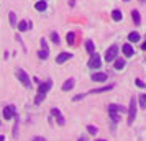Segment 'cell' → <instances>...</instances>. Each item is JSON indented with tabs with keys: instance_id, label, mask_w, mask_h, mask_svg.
Wrapping results in <instances>:
<instances>
[{
	"instance_id": "d4e9b609",
	"label": "cell",
	"mask_w": 146,
	"mask_h": 141,
	"mask_svg": "<svg viewBox=\"0 0 146 141\" xmlns=\"http://www.w3.org/2000/svg\"><path fill=\"white\" fill-rule=\"evenodd\" d=\"M108 113H110V118L113 120V123H118V121L121 120V117H120L118 112H108Z\"/></svg>"
},
{
	"instance_id": "9c48e42d",
	"label": "cell",
	"mask_w": 146,
	"mask_h": 141,
	"mask_svg": "<svg viewBox=\"0 0 146 141\" xmlns=\"http://www.w3.org/2000/svg\"><path fill=\"white\" fill-rule=\"evenodd\" d=\"M121 49H123V54H125L126 58H131L133 54H135V49H133L131 43H126V44H123V46H121Z\"/></svg>"
},
{
	"instance_id": "52a82bcc",
	"label": "cell",
	"mask_w": 146,
	"mask_h": 141,
	"mask_svg": "<svg viewBox=\"0 0 146 141\" xmlns=\"http://www.w3.org/2000/svg\"><path fill=\"white\" fill-rule=\"evenodd\" d=\"M51 117L56 118V121H58V125H59V126H64L66 120H64V117H62V113H61L59 108H51Z\"/></svg>"
},
{
	"instance_id": "e0dca14e",
	"label": "cell",
	"mask_w": 146,
	"mask_h": 141,
	"mask_svg": "<svg viewBox=\"0 0 146 141\" xmlns=\"http://www.w3.org/2000/svg\"><path fill=\"white\" fill-rule=\"evenodd\" d=\"M131 18H133V23H135L136 26L141 23V17H139V12H138V10H131Z\"/></svg>"
},
{
	"instance_id": "e575fe53",
	"label": "cell",
	"mask_w": 146,
	"mask_h": 141,
	"mask_svg": "<svg viewBox=\"0 0 146 141\" xmlns=\"http://www.w3.org/2000/svg\"><path fill=\"white\" fill-rule=\"evenodd\" d=\"M143 99H145V100H146V95H143Z\"/></svg>"
},
{
	"instance_id": "2e32d148",
	"label": "cell",
	"mask_w": 146,
	"mask_h": 141,
	"mask_svg": "<svg viewBox=\"0 0 146 141\" xmlns=\"http://www.w3.org/2000/svg\"><path fill=\"white\" fill-rule=\"evenodd\" d=\"M86 51L89 54H94L95 53V46H94V41L92 40H86Z\"/></svg>"
},
{
	"instance_id": "cb8c5ba5",
	"label": "cell",
	"mask_w": 146,
	"mask_h": 141,
	"mask_svg": "<svg viewBox=\"0 0 146 141\" xmlns=\"http://www.w3.org/2000/svg\"><path fill=\"white\" fill-rule=\"evenodd\" d=\"M38 58H40L41 61L48 59V58H49V51H46V49H40V51H38Z\"/></svg>"
},
{
	"instance_id": "83f0119b",
	"label": "cell",
	"mask_w": 146,
	"mask_h": 141,
	"mask_svg": "<svg viewBox=\"0 0 146 141\" xmlns=\"http://www.w3.org/2000/svg\"><path fill=\"white\" fill-rule=\"evenodd\" d=\"M40 44H41V49H46V51H49V48H48V43H46V40H44V38H41Z\"/></svg>"
},
{
	"instance_id": "8992f818",
	"label": "cell",
	"mask_w": 146,
	"mask_h": 141,
	"mask_svg": "<svg viewBox=\"0 0 146 141\" xmlns=\"http://www.w3.org/2000/svg\"><path fill=\"white\" fill-rule=\"evenodd\" d=\"M117 56H118V46H110L108 49L105 51V61L107 62H112V61L117 59Z\"/></svg>"
},
{
	"instance_id": "5bb4252c",
	"label": "cell",
	"mask_w": 146,
	"mask_h": 141,
	"mask_svg": "<svg viewBox=\"0 0 146 141\" xmlns=\"http://www.w3.org/2000/svg\"><path fill=\"white\" fill-rule=\"evenodd\" d=\"M8 21H10V26H17L18 20H17V13L15 12H8Z\"/></svg>"
},
{
	"instance_id": "6da1fadb",
	"label": "cell",
	"mask_w": 146,
	"mask_h": 141,
	"mask_svg": "<svg viewBox=\"0 0 146 141\" xmlns=\"http://www.w3.org/2000/svg\"><path fill=\"white\" fill-rule=\"evenodd\" d=\"M51 85H53V81H51V79L46 81V82H41L40 87H38V94H36V97H35V105H40L41 102L44 100V97H46V94L49 92Z\"/></svg>"
},
{
	"instance_id": "d6986e66",
	"label": "cell",
	"mask_w": 146,
	"mask_h": 141,
	"mask_svg": "<svg viewBox=\"0 0 146 141\" xmlns=\"http://www.w3.org/2000/svg\"><path fill=\"white\" fill-rule=\"evenodd\" d=\"M108 112H120V113H123L125 112V107L117 105V103H112V105H108Z\"/></svg>"
},
{
	"instance_id": "f1b7e54d",
	"label": "cell",
	"mask_w": 146,
	"mask_h": 141,
	"mask_svg": "<svg viewBox=\"0 0 146 141\" xmlns=\"http://www.w3.org/2000/svg\"><path fill=\"white\" fill-rule=\"evenodd\" d=\"M86 95H87V94H79V95H74V97H72V100H74V102H79V100H82V99H84Z\"/></svg>"
},
{
	"instance_id": "f546056e",
	"label": "cell",
	"mask_w": 146,
	"mask_h": 141,
	"mask_svg": "<svg viewBox=\"0 0 146 141\" xmlns=\"http://www.w3.org/2000/svg\"><path fill=\"white\" fill-rule=\"evenodd\" d=\"M135 84H136L138 87H141V89H143V87H146V84H145L143 81H141V79H136V81H135Z\"/></svg>"
},
{
	"instance_id": "277c9868",
	"label": "cell",
	"mask_w": 146,
	"mask_h": 141,
	"mask_svg": "<svg viewBox=\"0 0 146 141\" xmlns=\"http://www.w3.org/2000/svg\"><path fill=\"white\" fill-rule=\"evenodd\" d=\"M2 113H3V120H12L17 117V108H15V105H5Z\"/></svg>"
},
{
	"instance_id": "9a60e30c",
	"label": "cell",
	"mask_w": 146,
	"mask_h": 141,
	"mask_svg": "<svg viewBox=\"0 0 146 141\" xmlns=\"http://www.w3.org/2000/svg\"><path fill=\"white\" fill-rule=\"evenodd\" d=\"M113 67H115L117 71L123 69V67H125V59H123V58H117V59H115V62H113Z\"/></svg>"
},
{
	"instance_id": "7a4b0ae2",
	"label": "cell",
	"mask_w": 146,
	"mask_h": 141,
	"mask_svg": "<svg viewBox=\"0 0 146 141\" xmlns=\"http://www.w3.org/2000/svg\"><path fill=\"white\" fill-rule=\"evenodd\" d=\"M15 75H17V79L23 84V87L31 89V79H30V75L27 74V71H23V69H17Z\"/></svg>"
},
{
	"instance_id": "1f68e13d",
	"label": "cell",
	"mask_w": 146,
	"mask_h": 141,
	"mask_svg": "<svg viewBox=\"0 0 146 141\" xmlns=\"http://www.w3.org/2000/svg\"><path fill=\"white\" fill-rule=\"evenodd\" d=\"M0 141H5V136L3 134H0Z\"/></svg>"
},
{
	"instance_id": "44dd1931",
	"label": "cell",
	"mask_w": 146,
	"mask_h": 141,
	"mask_svg": "<svg viewBox=\"0 0 146 141\" xmlns=\"http://www.w3.org/2000/svg\"><path fill=\"white\" fill-rule=\"evenodd\" d=\"M128 41H130V43H138V41H139V33L131 31V33L128 34Z\"/></svg>"
},
{
	"instance_id": "8fae6325",
	"label": "cell",
	"mask_w": 146,
	"mask_h": 141,
	"mask_svg": "<svg viewBox=\"0 0 146 141\" xmlns=\"http://www.w3.org/2000/svg\"><path fill=\"white\" fill-rule=\"evenodd\" d=\"M17 28H18V31H27V30H30L31 28V23L28 20H21V21H18V25H17Z\"/></svg>"
},
{
	"instance_id": "4316f807",
	"label": "cell",
	"mask_w": 146,
	"mask_h": 141,
	"mask_svg": "<svg viewBox=\"0 0 146 141\" xmlns=\"http://www.w3.org/2000/svg\"><path fill=\"white\" fill-rule=\"evenodd\" d=\"M87 131H89L90 134H97V131H99V130L94 126V125H89V126H87Z\"/></svg>"
},
{
	"instance_id": "d590c367",
	"label": "cell",
	"mask_w": 146,
	"mask_h": 141,
	"mask_svg": "<svg viewBox=\"0 0 146 141\" xmlns=\"http://www.w3.org/2000/svg\"><path fill=\"white\" fill-rule=\"evenodd\" d=\"M123 2H130V0H123Z\"/></svg>"
},
{
	"instance_id": "7c38bea8",
	"label": "cell",
	"mask_w": 146,
	"mask_h": 141,
	"mask_svg": "<svg viewBox=\"0 0 146 141\" xmlns=\"http://www.w3.org/2000/svg\"><path fill=\"white\" fill-rule=\"evenodd\" d=\"M74 85H76V81H74V79H67L66 82H64V84H62V92H69V90H72L74 89Z\"/></svg>"
},
{
	"instance_id": "3957f363",
	"label": "cell",
	"mask_w": 146,
	"mask_h": 141,
	"mask_svg": "<svg viewBox=\"0 0 146 141\" xmlns=\"http://www.w3.org/2000/svg\"><path fill=\"white\" fill-rule=\"evenodd\" d=\"M136 108H138L136 99H131L130 100V108H128V125H131L135 118H136Z\"/></svg>"
},
{
	"instance_id": "ba28073f",
	"label": "cell",
	"mask_w": 146,
	"mask_h": 141,
	"mask_svg": "<svg viewBox=\"0 0 146 141\" xmlns=\"http://www.w3.org/2000/svg\"><path fill=\"white\" fill-rule=\"evenodd\" d=\"M107 77L108 75L105 74V72H95V74L90 75V79H92V82H105Z\"/></svg>"
},
{
	"instance_id": "4dcf8cb0",
	"label": "cell",
	"mask_w": 146,
	"mask_h": 141,
	"mask_svg": "<svg viewBox=\"0 0 146 141\" xmlns=\"http://www.w3.org/2000/svg\"><path fill=\"white\" fill-rule=\"evenodd\" d=\"M33 141H46V140H44L43 136H35V138H33Z\"/></svg>"
},
{
	"instance_id": "836d02e7",
	"label": "cell",
	"mask_w": 146,
	"mask_h": 141,
	"mask_svg": "<svg viewBox=\"0 0 146 141\" xmlns=\"http://www.w3.org/2000/svg\"><path fill=\"white\" fill-rule=\"evenodd\" d=\"M95 141H105V140H95Z\"/></svg>"
},
{
	"instance_id": "4fadbf2b",
	"label": "cell",
	"mask_w": 146,
	"mask_h": 141,
	"mask_svg": "<svg viewBox=\"0 0 146 141\" xmlns=\"http://www.w3.org/2000/svg\"><path fill=\"white\" fill-rule=\"evenodd\" d=\"M115 87L113 84H110V85H105V87H100V89H94V90H90L89 94H102V92H108V90H112V89Z\"/></svg>"
},
{
	"instance_id": "d6a6232c",
	"label": "cell",
	"mask_w": 146,
	"mask_h": 141,
	"mask_svg": "<svg viewBox=\"0 0 146 141\" xmlns=\"http://www.w3.org/2000/svg\"><path fill=\"white\" fill-rule=\"evenodd\" d=\"M143 51H146V41L143 43Z\"/></svg>"
},
{
	"instance_id": "603a6c76",
	"label": "cell",
	"mask_w": 146,
	"mask_h": 141,
	"mask_svg": "<svg viewBox=\"0 0 146 141\" xmlns=\"http://www.w3.org/2000/svg\"><path fill=\"white\" fill-rule=\"evenodd\" d=\"M49 38H51V41H53L54 44H59V43H61L59 34L56 33V31H51V34H49Z\"/></svg>"
},
{
	"instance_id": "ffe728a7",
	"label": "cell",
	"mask_w": 146,
	"mask_h": 141,
	"mask_svg": "<svg viewBox=\"0 0 146 141\" xmlns=\"http://www.w3.org/2000/svg\"><path fill=\"white\" fill-rule=\"evenodd\" d=\"M18 128H20V117H15V125H13V138H18Z\"/></svg>"
},
{
	"instance_id": "5b68a950",
	"label": "cell",
	"mask_w": 146,
	"mask_h": 141,
	"mask_svg": "<svg viewBox=\"0 0 146 141\" xmlns=\"http://www.w3.org/2000/svg\"><path fill=\"white\" fill-rule=\"evenodd\" d=\"M87 66L90 67V69H99V67L102 66V58H100L97 53L90 54V59H89V62H87Z\"/></svg>"
},
{
	"instance_id": "484cf974",
	"label": "cell",
	"mask_w": 146,
	"mask_h": 141,
	"mask_svg": "<svg viewBox=\"0 0 146 141\" xmlns=\"http://www.w3.org/2000/svg\"><path fill=\"white\" fill-rule=\"evenodd\" d=\"M74 38H76V34L71 31V33H67L66 36V40H67V44H74Z\"/></svg>"
},
{
	"instance_id": "7402d4cb",
	"label": "cell",
	"mask_w": 146,
	"mask_h": 141,
	"mask_svg": "<svg viewBox=\"0 0 146 141\" xmlns=\"http://www.w3.org/2000/svg\"><path fill=\"white\" fill-rule=\"evenodd\" d=\"M112 18H113V21H121L123 15H121L120 10H113V12H112Z\"/></svg>"
},
{
	"instance_id": "ac0fdd59",
	"label": "cell",
	"mask_w": 146,
	"mask_h": 141,
	"mask_svg": "<svg viewBox=\"0 0 146 141\" xmlns=\"http://www.w3.org/2000/svg\"><path fill=\"white\" fill-rule=\"evenodd\" d=\"M35 8H36L38 12H44V10L48 8V3L44 2V0H40V2H36V3H35Z\"/></svg>"
},
{
	"instance_id": "30bf717a",
	"label": "cell",
	"mask_w": 146,
	"mask_h": 141,
	"mask_svg": "<svg viewBox=\"0 0 146 141\" xmlns=\"http://www.w3.org/2000/svg\"><path fill=\"white\" fill-rule=\"evenodd\" d=\"M72 58V54L71 53H61V54H58V58H56V62L58 64H64L67 59H71Z\"/></svg>"
},
{
	"instance_id": "8d00e7d4",
	"label": "cell",
	"mask_w": 146,
	"mask_h": 141,
	"mask_svg": "<svg viewBox=\"0 0 146 141\" xmlns=\"http://www.w3.org/2000/svg\"><path fill=\"white\" fill-rule=\"evenodd\" d=\"M0 126H2V121H0Z\"/></svg>"
},
{
	"instance_id": "74e56055",
	"label": "cell",
	"mask_w": 146,
	"mask_h": 141,
	"mask_svg": "<svg viewBox=\"0 0 146 141\" xmlns=\"http://www.w3.org/2000/svg\"><path fill=\"white\" fill-rule=\"evenodd\" d=\"M141 2H146V0H141Z\"/></svg>"
}]
</instances>
